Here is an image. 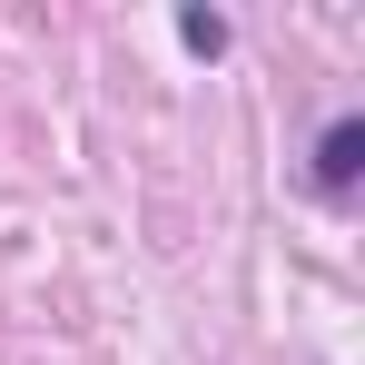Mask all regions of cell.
<instances>
[{
  "instance_id": "2",
  "label": "cell",
  "mask_w": 365,
  "mask_h": 365,
  "mask_svg": "<svg viewBox=\"0 0 365 365\" xmlns=\"http://www.w3.org/2000/svg\"><path fill=\"white\" fill-rule=\"evenodd\" d=\"M178 40H187V50H207V60H217V50H227V20H217V10H178Z\"/></svg>"
},
{
  "instance_id": "1",
  "label": "cell",
  "mask_w": 365,
  "mask_h": 365,
  "mask_svg": "<svg viewBox=\"0 0 365 365\" xmlns=\"http://www.w3.org/2000/svg\"><path fill=\"white\" fill-rule=\"evenodd\" d=\"M356 168H365V119H336L316 138V187H356Z\"/></svg>"
}]
</instances>
